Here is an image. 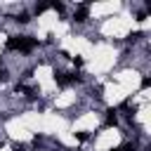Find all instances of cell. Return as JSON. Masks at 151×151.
Listing matches in <instances>:
<instances>
[{
  "label": "cell",
  "mask_w": 151,
  "mask_h": 151,
  "mask_svg": "<svg viewBox=\"0 0 151 151\" xmlns=\"http://www.w3.org/2000/svg\"><path fill=\"white\" fill-rule=\"evenodd\" d=\"M116 125H118V111L109 109L106 111V127H116Z\"/></svg>",
  "instance_id": "obj_4"
},
{
  "label": "cell",
  "mask_w": 151,
  "mask_h": 151,
  "mask_svg": "<svg viewBox=\"0 0 151 151\" xmlns=\"http://www.w3.org/2000/svg\"><path fill=\"white\" fill-rule=\"evenodd\" d=\"M38 45V40L35 38H28V35H24V40H21V47H19V52H24V54H28L33 47Z\"/></svg>",
  "instance_id": "obj_2"
},
{
  "label": "cell",
  "mask_w": 151,
  "mask_h": 151,
  "mask_svg": "<svg viewBox=\"0 0 151 151\" xmlns=\"http://www.w3.org/2000/svg\"><path fill=\"white\" fill-rule=\"evenodd\" d=\"M146 19V12H137V21H144Z\"/></svg>",
  "instance_id": "obj_12"
},
{
  "label": "cell",
  "mask_w": 151,
  "mask_h": 151,
  "mask_svg": "<svg viewBox=\"0 0 151 151\" xmlns=\"http://www.w3.org/2000/svg\"><path fill=\"white\" fill-rule=\"evenodd\" d=\"M14 21H17V24H28V21H31V14H28V12H21V14L14 17Z\"/></svg>",
  "instance_id": "obj_6"
},
{
  "label": "cell",
  "mask_w": 151,
  "mask_h": 151,
  "mask_svg": "<svg viewBox=\"0 0 151 151\" xmlns=\"http://www.w3.org/2000/svg\"><path fill=\"white\" fill-rule=\"evenodd\" d=\"M50 7H52L54 12H59V14H64V9H66V7H64V2H52Z\"/></svg>",
  "instance_id": "obj_8"
},
{
  "label": "cell",
  "mask_w": 151,
  "mask_h": 151,
  "mask_svg": "<svg viewBox=\"0 0 151 151\" xmlns=\"http://www.w3.org/2000/svg\"><path fill=\"white\" fill-rule=\"evenodd\" d=\"M139 38H142V33H139V31H137V33H130V35H127V42H137Z\"/></svg>",
  "instance_id": "obj_9"
},
{
  "label": "cell",
  "mask_w": 151,
  "mask_h": 151,
  "mask_svg": "<svg viewBox=\"0 0 151 151\" xmlns=\"http://www.w3.org/2000/svg\"><path fill=\"white\" fill-rule=\"evenodd\" d=\"M14 151H24V146H14Z\"/></svg>",
  "instance_id": "obj_15"
},
{
  "label": "cell",
  "mask_w": 151,
  "mask_h": 151,
  "mask_svg": "<svg viewBox=\"0 0 151 151\" xmlns=\"http://www.w3.org/2000/svg\"><path fill=\"white\" fill-rule=\"evenodd\" d=\"M87 14H90V9H87V2H83V5H78V7H76V12H73V21L83 24V21H87Z\"/></svg>",
  "instance_id": "obj_1"
},
{
  "label": "cell",
  "mask_w": 151,
  "mask_h": 151,
  "mask_svg": "<svg viewBox=\"0 0 151 151\" xmlns=\"http://www.w3.org/2000/svg\"><path fill=\"white\" fill-rule=\"evenodd\" d=\"M113 151H116V149H113Z\"/></svg>",
  "instance_id": "obj_16"
},
{
  "label": "cell",
  "mask_w": 151,
  "mask_h": 151,
  "mask_svg": "<svg viewBox=\"0 0 151 151\" xmlns=\"http://www.w3.org/2000/svg\"><path fill=\"white\" fill-rule=\"evenodd\" d=\"M116 151H134V144H123V146L116 149Z\"/></svg>",
  "instance_id": "obj_10"
},
{
  "label": "cell",
  "mask_w": 151,
  "mask_h": 151,
  "mask_svg": "<svg viewBox=\"0 0 151 151\" xmlns=\"http://www.w3.org/2000/svg\"><path fill=\"white\" fill-rule=\"evenodd\" d=\"M54 80H57V83H59L61 87H66V85L71 83V78H68V73H64V71H57V73H54Z\"/></svg>",
  "instance_id": "obj_5"
},
{
  "label": "cell",
  "mask_w": 151,
  "mask_h": 151,
  "mask_svg": "<svg viewBox=\"0 0 151 151\" xmlns=\"http://www.w3.org/2000/svg\"><path fill=\"white\" fill-rule=\"evenodd\" d=\"M76 137H78V139H80V142H85V139H87V137H90V134H87V132H78V134H76Z\"/></svg>",
  "instance_id": "obj_11"
},
{
  "label": "cell",
  "mask_w": 151,
  "mask_h": 151,
  "mask_svg": "<svg viewBox=\"0 0 151 151\" xmlns=\"http://www.w3.org/2000/svg\"><path fill=\"white\" fill-rule=\"evenodd\" d=\"M47 9H50V5H47V2H38V5L33 7V12H35V14H42V12H47Z\"/></svg>",
  "instance_id": "obj_7"
},
{
  "label": "cell",
  "mask_w": 151,
  "mask_h": 151,
  "mask_svg": "<svg viewBox=\"0 0 151 151\" xmlns=\"http://www.w3.org/2000/svg\"><path fill=\"white\" fill-rule=\"evenodd\" d=\"M149 85H151V78H144V80H142V87H144V90H146V87H149Z\"/></svg>",
  "instance_id": "obj_13"
},
{
  "label": "cell",
  "mask_w": 151,
  "mask_h": 151,
  "mask_svg": "<svg viewBox=\"0 0 151 151\" xmlns=\"http://www.w3.org/2000/svg\"><path fill=\"white\" fill-rule=\"evenodd\" d=\"M21 40H24V35H9V40L5 42V47L7 50H19L21 47Z\"/></svg>",
  "instance_id": "obj_3"
},
{
  "label": "cell",
  "mask_w": 151,
  "mask_h": 151,
  "mask_svg": "<svg viewBox=\"0 0 151 151\" xmlns=\"http://www.w3.org/2000/svg\"><path fill=\"white\" fill-rule=\"evenodd\" d=\"M7 78H9V76H7V71L2 68V71H0V80H7Z\"/></svg>",
  "instance_id": "obj_14"
}]
</instances>
